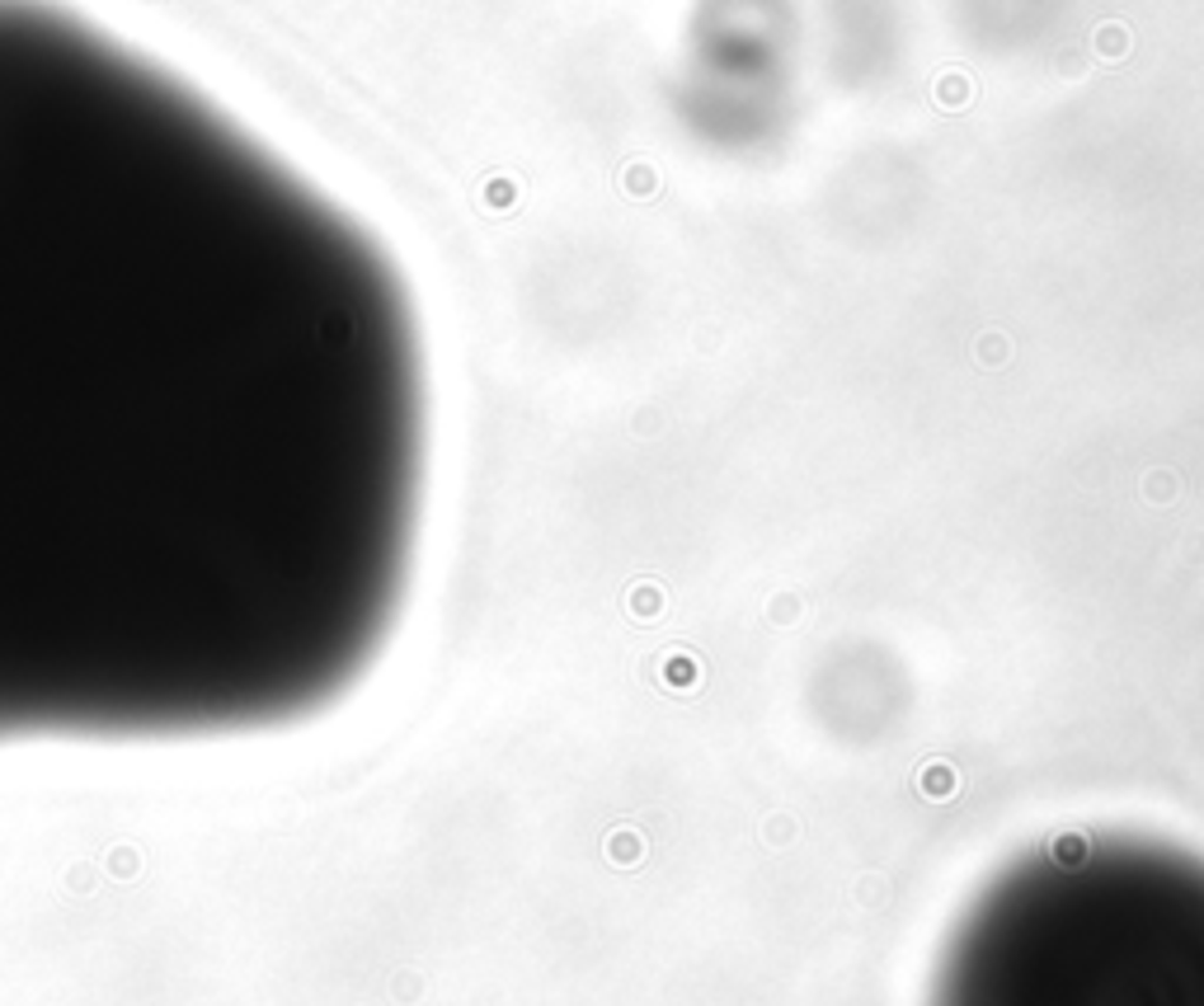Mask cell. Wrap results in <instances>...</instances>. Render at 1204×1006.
Returning <instances> with one entry per match:
<instances>
[{"label":"cell","mask_w":1204,"mask_h":1006,"mask_svg":"<svg viewBox=\"0 0 1204 1006\" xmlns=\"http://www.w3.org/2000/svg\"><path fill=\"white\" fill-rule=\"evenodd\" d=\"M424 437L368 226L118 33L0 0V743L339 706L405 611Z\"/></svg>","instance_id":"1"},{"label":"cell","mask_w":1204,"mask_h":1006,"mask_svg":"<svg viewBox=\"0 0 1204 1006\" xmlns=\"http://www.w3.org/2000/svg\"><path fill=\"white\" fill-rule=\"evenodd\" d=\"M922 1006H1204V852L1148 833L1021 852L941 936Z\"/></svg>","instance_id":"2"}]
</instances>
